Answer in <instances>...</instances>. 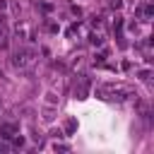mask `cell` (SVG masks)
<instances>
[{"label":"cell","mask_w":154,"mask_h":154,"mask_svg":"<svg viewBox=\"0 0 154 154\" xmlns=\"http://www.w3.org/2000/svg\"><path fill=\"white\" fill-rule=\"evenodd\" d=\"M0 149H7V147H5V144H2V142H0Z\"/></svg>","instance_id":"2"},{"label":"cell","mask_w":154,"mask_h":154,"mask_svg":"<svg viewBox=\"0 0 154 154\" xmlns=\"http://www.w3.org/2000/svg\"><path fill=\"white\" fill-rule=\"evenodd\" d=\"M111 7H120V0H111Z\"/></svg>","instance_id":"1"}]
</instances>
